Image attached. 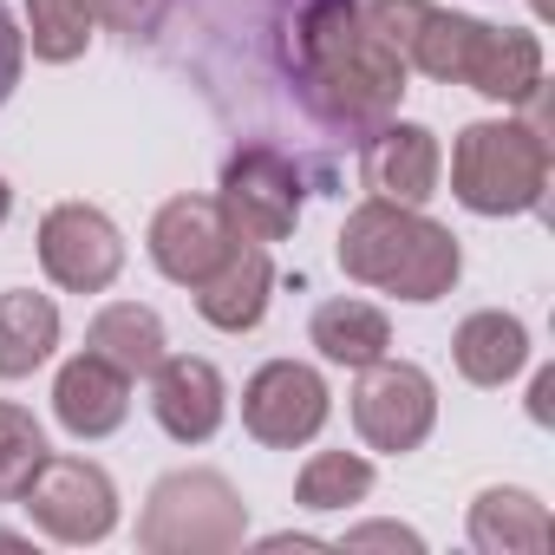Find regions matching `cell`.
I'll use <instances>...</instances> for the list:
<instances>
[{"instance_id":"1","label":"cell","mask_w":555,"mask_h":555,"mask_svg":"<svg viewBox=\"0 0 555 555\" xmlns=\"http://www.w3.org/2000/svg\"><path fill=\"white\" fill-rule=\"evenodd\" d=\"M360 14L405 60V73H425L438 86H470L496 105L542 99V40L522 27H490L438 8V0H366Z\"/></svg>"},{"instance_id":"2","label":"cell","mask_w":555,"mask_h":555,"mask_svg":"<svg viewBox=\"0 0 555 555\" xmlns=\"http://www.w3.org/2000/svg\"><path fill=\"white\" fill-rule=\"evenodd\" d=\"M288 73L327 125H379L405 99V60L366 27L360 0H308L288 27Z\"/></svg>"},{"instance_id":"3","label":"cell","mask_w":555,"mask_h":555,"mask_svg":"<svg viewBox=\"0 0 555 555\" xmlns=\"http://www.w3.org/2000/svg\"><path fill=\"white\" fill-rule=\"evenodd\" d=\"M340 268H347V282L360 288H379V295H399V301H444L457 288V274H464V248L444 222H431L425 209L412 203H386V196H366L340 242H334Z\"/></svg>"},{"instance_id":"4","label":"cell","mask_w":555,"mask_h":555,"mask_svg":"<svg viewBox=\"0 0 555 555\" xmlns=\"http://www.w3.org/2000/svg\"><path fill=\"white\" fill-rule=\"evenodd\" d=\"M451 196L470 216H529L548 196V138L522 118H477L451 144Z\"/></svg>"},{"instance_id":"5","label":"cell","mask_w":555,"mask_h":555,"mask_svg":"<svg viewBox=\"0 0 555 555\" xmlns=\"http://www.w3.org/2000/svg\"><path fill=\"white\" fill-rule=\"evenodd\" d=\"M242 535H248V503L222 470L157 477L138 516V548L151 555H222V548H242Z\"/></svg>"},{"instance_id":"6","label":"cell","mask_w":555,"mask_h":555,"mask_svg":"<svg viewBox=\"0 0 555 555\" xmlns=\"http://www.w3.org/2000/svg\"><path fill=\"white\" fill-rule=\"evenodd\" d=\"M229 229L242 242H282L295 235L301 222V203H308V183H301V164L282 157L274 144H242L229 164H222V190H216Z\"/></svg>"},{"instance_id":"7","label":"cell","mask_w":555,"mask_h":555,"mask_svg":"<svg viewBox=\"0 0 555 555\" xmlns=\"http://www.w3.org/2000/svg\"><path fill=\"white\" fill-rule=\"evenodd\" d=\"M438 425V386L425 366L412 360H373L360 366V386H353V431L366 451H386V457H405L431 438Z\"/></svg>"},{"instance_id":"8","label":"cell","mask_w":555,"mask_h":555,"mask_svg":"<svg viewBox=\"0 0 555 555\" xmlns=\"http://www.w3.org/2000/svg\"><path fill=\"white\" fill-rule=\"evenodd\" d=\"M327 412H334V392L301 360H268L242 386V425L268 451H301V444H314L321 425H327Z\"/></svg>"},{"instance_id":"9","label":"cell","mask_w":555,"mask_h":555,"mask_svg":"<svg viewBox=\"0 0 555 555\" xmlns=\"http://www.w3.org/2000/svg\"><path fill=\"white\" fill-rule=\"evenodd\" d=\"M27 516L53 542H105L118 529V483L92 457H47L40 477L27 483Z\"/></svg>"},{"instance_id":"10","label":"cell","mask_w":555,"mask_h":555,"mask_svg":"<svg viewBox=\"0 0 555 555\" xmlns=\"http://www.w3.org/2000/svg\"><path fill=\"white\" fill-rule=\"evenodd\" d=\"M40 268L66 295H105L125 274V235L92 203H60L40 222Z\"/></svg>"},{"instance_id":"11","label":"cell","mask_w":555,"mask_h":555,"mask_svg":"<svg viewBox=\"0 0 555 555\" xmlns=\"http://www.w3.org/2000/svg\"><path fill=\"white\" fill-rule=\"evenodd\" d=\"M144 248H151V261H157L164 282L196 288V282H209V274H216V261L235 248V229H229V216H222L216 196H170L151 216Z\"/></svg>"},{"instance_id":"12","label":"cell","mask_w":555,"mask_h":555,"mask_svg":"<svg viewBox=\"0 0 555 555\" xmlns=\"http://www.w3.org/2000/svg\"><path fill=\"white\" fill-rule=\"evenodd\" d=\"M360 177L373 196L386 203H412L425 209L438 196V177H444V144L431 125H412V118H379L366 151H360Z\"/></svg>"},{"instance_id":"13","label":"cell","mask_w":555,"mask_h":555,"mask_svg":"<svg viewBox=\"0 0 555 555\" xmlns=\"http://www.w3.org/2000/svg\"><path fill=\"white\" fill-rule=\"evenodd\" d=\"M151 412L164 425V438L177 444H209L229 418V386L209 360L196 353H164L151 366Z\"/></svg>"},{"instance_id":"14","label":"cell","mask_w":555,"mask_h":555,"mask_svg":"<svg viewBox=\"0 0 555 555\" xmlns=\"http://www.w3.org/2000/svg\"><path fill=\"white\" fill-rule=\"evenodd\" d=\"M190 295H196V314H203L216 334H248V327H261V314H268L274 261H268L261 242H242V235H235V248L216 261V274H209V282H196Z\"/></svg>"},{"instance_id":"15","label":"cell","mask_w":555,"mask_h":555,"mask_svg":"<svg viewBox=\"0 0 555 555\" xmlns=\"http://www.w3.org/2000/svg\"><path fill=\"white\" fill-rule=\"evenodd\" d=\"M131 412V379L118 366H105L99 353H73L53 379V418L73 431V438H112Z\"/></svg>"},{"instance_id":"16","label":"cell","mask_w":555,"mask_h":555,"mask_svg":"<svg viewBox=\"0 0 555 555\" xmlns=\"http://www.w3.org/2000/svg\"><path fill=\"white\" fill-rule=\"evenodd\" d=\"M308 340H314V353H321L327 366L360 373V366H373V360H386V353H392V321H386L373 301L334 295V301H321V308H314Z\"/></svg>"},{"instance_id":"17","label":"cell","mask_w":555,"mask_h":555,"mask_svg":"<svg viewBox=\"0 0 555 555\" xmlns=\"http://www.w3.org/2000/svg\"><path fill=\"white\" fill-rule=\"evenodd\" d=\"M451 360L470 386H509L529 366V327L503 308H483L451 334Z\"/></svg>"},{"instance_id":"18","label":"cell","mask_w":555,"mask_h":555,"mask_svg":"<svg viewBox=\"0 0 555 555\" xmlns=\"http://www.w3.org/2000/svg\"><path fill=\"white\" fill-rule=\"evenodd\" d=\"M548 542H555V522L529 490L496 483L470 503V548L477 555H542Z\"/></svg>"},{"instance_id":"19","label":"cell","mask_w":555,"mask_h":555,"mask_svg":"<svg viewBox=\"0 0 555 555\" xmlns=\"http://www.w3.org/2000/svg\"><path fill=\"white\" fill-rule=\"evenodd\" d=\"M86 353H99V360L118 366L125 379H151V366L170 353V340H164L157 308H144V301H112V308L92 314V327H86Z\"/></svg>"},{"instance_id":"20","label":"cell","mask_w":555,"mask_h":555,"mask_svg":"<svg viewBox=\"0 0 555 555\" xmlns=\"http://www.w3.org/2000/svg\"><path fill=\"white\" fill-rule=\"evenodd\" d=\"M60 347V308L34 288L0 295V379H27L53 360Z\"/></svg>"},{"instance_id":"21","label":"cell","mask_w":555,"mask_h":555,"mask_svg":"<svg viewBox=\"0 0 555 555\" xmlns=\"http://www.w3.org/2000/svg\"><path fill=\"white\" fill-rule=\"evenodd\" d=\"M373 496V464L360 451H314L295 477V503L327 516V509H347V503H366Z\"/></svg>"},{"instance_id":"22","label":"cell","mask_w":555,"mask_h":555,"mask_svg":"<svg viewBox=\"0 0 555 555\" xmlns=\"http://www.w3.org/2000/svg\"><path fill=\"white\" fill-rule=\"evenodd\" d=\"M92 14H86V0H27V53L47 60V66H73L86 47H92Z\"/></svg>"},{"instance_id":"23","label":"cell","mask_w":555,"mask_h":555,"mask_svg":"<svg viewBox=\"0 0 555 555\" xmlns=\"http://www.w3.org/2000/svg\"><path fill=\"white\" fill-rule=\"evenodd\" d=\"M47 457H53V451H47L40 418H34L27 405H14V399H0V503H21Z\"/></svg>"},{"instance_id":"24","label":"cell","mask_w":555,"mask_h":555,"mask_svg":"<svg viewBox=\"0 0 555 555\" xmlns=\"http://www.w3.org/2000/svg\"><path fill=\"white\" fill-rule=\"evenodd\" d=\"M164 8H170V0H86V14H92L99 27L125 34V40H151L157 21H164Z\"/></svg>"},{"instance_id":"25","label":"cell","mask_w":555,"mask_h":555,"mask_svg":"<svg viewBox=\"0 0 555 555\" xmlns=\"http://www.w3.org/2000/svg\"><path fill=\"white\" fill-rule=\"evenodd\" d=\"M340 548H405V555H418L425 542H418V529H405V522H360V529L340 535Z\"/></svg>"},{"instance_id":"26","label":"cell","mask_w":555,"mask_h":555,"mask_svg":"<svg viewBox=\"0 0 555 555\" xmlns=\"http://www.w3.org/2000/svg\"><path fill=\"white\" fill-rule=\"evenodd\" d=\"M21 66H27V40H21V27H14V14H8V0H0V105L14 99Z\"/></svg>"},{"instance_id":"27","label":"cell","mask_w":555,"mask_h":555,"mask_svg":"<svg viewBox=\"0 0 555 555\" xmlns=\"http://www.w3.org/2000/svg\"><path fill=\"white\" fill-rule=\"evenodd\" d=\"M548 399H555V373H535V386H529V418L535 425H548Z\"/></svg>"},{"instance_id":"28","label":"cell","mask_w":555,"mask_h":555,"mask_svg":"<svg viewBox=\"0 0 555 555\" xmlns=\"http://www.w3.org/2000/svg\"><path fill=\"white\" fill-rule=\"evenodd\" d=\"M8 209H14V190H8V177H0V222H8Z\"/></svg>"},{"instance_id":"29","label":"cell","mask_w":555,"mask_h":555,"mask_svg":"<svg viewBox=\"0 0 555 555\" xmlns=\"http://www.w3.org/2000/svg\"><path fill=\"white\" fill-rule=\"evenodd\" d=\"M0 548H27V535H14V529H0Z\"/></svg>"},{"instance_id":"30","label":"cell","mask_w":555,"mask_h":555,"mask_svg":"<svg viewBox=\"0 0 555 555\" xmlns=\"http://www.w3.org/2000/svg\"><path fill=\"white\" fill-rule=\"evenodd\" d=\"M535 14H542V8H535Z\"/></svg>"}]
</instances>
